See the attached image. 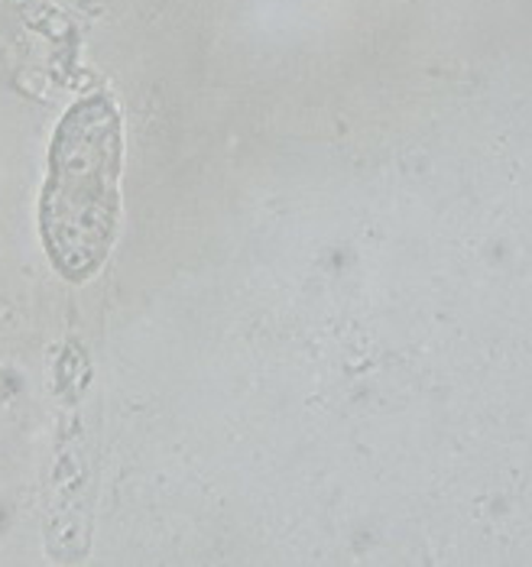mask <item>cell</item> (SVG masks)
<instances>
[{
    "label": "cell",
    "instance_id": "cell-1",
    "mask_svg": "<svg viewBox=\"0 0 532 567\" xmlns=\"http://www.w3.org/2000/svg\"><path fill=\"white\" fill-rule=\"evenodd\" d=\"M121 218V114L111 97L79 101L49 153L40 230L69 282L91 279L114 247Z\"/></svg>",
    "mask_w": 532,
    "mask_h": 567
}]
</instances>
